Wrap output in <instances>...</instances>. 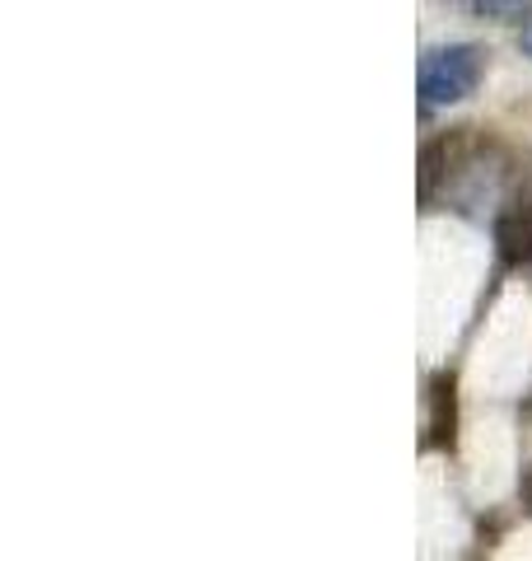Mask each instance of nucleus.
I'll return each mask as SVG.
<instances>
[{"mask_svg": "<svg viewBox=\"0 0 532 561\" xmlns=\"http://www.w3.org/2000/svg\"><path fill=\"white\" fill-rule=\"evenodd\" d=\"M486 70V51L476 43H443L430 47L416 66V90L425 108H443V103H463L476 94Z\"/></svg>", "mask_w": 532, "mask_h": 561, "instance_id": "f257e3e1", "label": "nucleus"}, {"mask_svg": "<svg viewBox=\"0 0 532 561\" xmlns=\"http://www.w3.org/2000/svg\"><path fill=\"white\" fill-rule=\"evenodd\" d=\"M467 10L482 14V20H500V24H523V20H532V5H528V0H472Z\"/></svg>", "mask_w": 532, "mask_h": 561, "instance_id": "f03ea898", "label": "nucleus"}, {"mask_svg": "<svg viewBox=\"0 0 532 561\" xmlns=\"http://www.w3.org/2000/svg\"><path fill=\"white\" fill-rule=\"evenodd\" d=\"M519 47H523V51H528V57H532V24L523 28V38H519Z\"/></svg>", "mask_w": 532, "mask_h": 561, "instance_id": "7ed1b4c3", "label": "nucleus"}]
</instances>
